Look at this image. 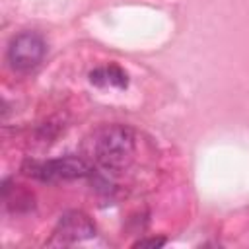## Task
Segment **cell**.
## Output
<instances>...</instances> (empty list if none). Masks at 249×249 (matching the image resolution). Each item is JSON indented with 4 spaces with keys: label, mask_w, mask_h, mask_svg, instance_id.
I'll return each mask as SVG.
<instances>
[{
    "label": "cell",
    "mask_w": 249,
    "mask_h": 249,
    "mask_svg": "<svg viewBox=\"0 0 249 249\" xmlns=\"http://www.w3.org/2000/svg\"><path fill=\"white\" fill-rule=\"evenodd\" d=\"M47 43L41 33L37 31H21L18 33L8 47V64L16 72H29L33 70L45 56Z\"/></svg>",
    "instance_id": "2"
},
{
    "label": "cell",
    "mask_w": 249,
    "mask_h": 249,
    "mask_svg": "<svg viewBox=\"0 0 249 249\" xmlns=\"http://www.w3.org/2000/svg\"><path fill=\"white\" fill-rule=\"evenodd\" d=\"M93 235H95L93 222L84 212H78V210L62 214L54 228V237L60 243H76V241L89 239Z\"/></svg>",
    "instance_id": "4"
},
{
    "label": "cell",
    "mask_w": 249,
    "mask_h": 249,
    "mask_svg": "<svg viewBox=\"0 0 249 249\" xmlns=\"http://www.w3.org/2000/svg\"><path fill=\"white\" fill-rule=\"evenodd\" d=\"M89 82L95 86H109V88H126L128 84V76L126 72L117 66V64H109V66H99L95 70L89 72Z\"/></svg>",
    "instance_id": "5"
},
{
    "label": "cell",
    "mask_w": 249,
    "mask_h": 249,
    "mask_svg": "<svg viewBox=\"0 0 249 249\" xmlns=\"http://www.w3.org/2000/svg\"><path fill=\"white\" fill-rule=\"evenodd\" d=\"M33 177L41 181H68V179H82L91 173V167L86 160L78 156H66L56 160H47L41 163H31L29 167Z\"/></svg>",
    "instance_id": "3"
},
{
    "label": "cell",
    "mask_w": 249,
    "mask_h": 249,
    "mask_svg": "<svg viewBox=\"0 0 249 249\" xmlns=\"http://www.w3.org/2000/svg\"><path fill=\"white\" fill-rule=\"evenodd\" d=\"M165 243L163 237H148V239H138L134 247H161Z\"/></svg>",
    "instance_id": "6"
},
{
    "label": "cell",
    "mask_w": 249,
    "mask_h": 249,
    "mask_svg": "<svg viewBox=\"0 0 249 249\" xmlns=\"http://www.w3.org/2000/svg\"><path fill=\"white\" fill-rule=\"evenodd\" d=\"M136 142L132 128L124 124H105L97 128L88 144V152L97 165L107 171H121L130 165Z\"/></svg>",
    "instance_id": "1"
}]
</instances>
